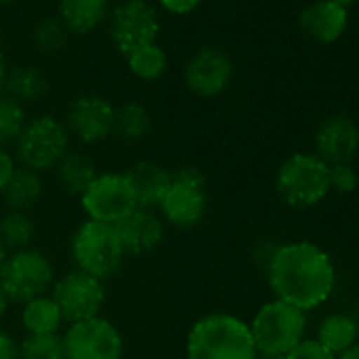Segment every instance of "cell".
I'll use <instances>...</instances> for the list:
<instances>
[{
    "instance_id": "1",
    "label": "cell",
    "mask_w": 359,
    "mask_h": 359,
    "mask_svg": "<svg viewBox=\"0 0 359 359\" xmlns=\"http://www.w3.org/2000/svg\"><path fill=\"white\" fill-rule=\"evenodd\" d=\"M264 275L275 300L292 304L302 313L327 302L336 287L332 256L311 241L277 245Z\"/></svg>"
},
{
    "instance_id": "2",
    "label": "cell",
    "mask_w": 359,
    "mask_h": 359,
    "mask_svg": "<svg viewBox=\"0 0 359 359\" xmlns=\"http://www.w3.org/2000/svg\"><path fill=\"white\" fill-rule=\"evenodd\" d=\"M248 321L231 313L199 317L187 336V359H256Z\"/></svg>"
},
{
    "instance_id": "3",
    "label": "cell",
    "mask_w": 359,
    "mask_h": 359,
    "mask_svg": "<svg viewBox=\"0 0 359 359\" xmlns=\"http://www.w3.org/2000/svg\"><path fill=\"white\" fill-rule=\"evenodd\" d=\"M275 189L285 205L294 210H311L332 193L330 165L315 152H294L279 165Z\"/></svg>"
},
{
    "instance_id": "4",
    "label": "cell",
    "mask_w": 359,
    "mask_h": 359,
    "mask_svg": "<svg viewBox=\"0 0 359 359\" xmlns=\"http://www.w3.org/2000/svg\"><path fill=\"white\" fill-rule=\"evenodd\" d=\"M260 355H287L306 334V313L281 300L264 302L248 323Z\"/></svg>"
},
{
    "instance_id": "5",
    "label": "cell",
    "mask_w": 359,
    "mask_h": 359,
    "mask_svg": "<svg viewBox=\"0 0 359 359\" xmlns=\"http://www.w3.org/2000/svg\"><path fill=\"white\" fill-rule=\"evenodd\" d=\"M70 254L76 271L87 273L100 281L110 279L125 260V250L114 226L85 220L72 237Z\"/></svg>"
},
{
    "instance_id": "6",
    "label": "cell",
    "mask_w": 359,
    "mask_h": 359,
    "mask_svg": "<svg viewBox=\"0 0 359 359\" xmlns=\"http://www.w3.org/2000/svg\"><path fill=\"white\" fill-rule=\"evenodd\" d=\"M15 146V161L36 173L57 167L70 152V133L64 121L53 116H36L26 123Z\"/></svg>"
},
{
    "instance_id": "7",
    "label": "cell",
    "mask_w": 359,
    "mask_h": 359,
    "mask_svg": "<svg viewBox=\"0 0 359 359\" xmlns=\"http://www.w3.org/2000/svg\"><path fill=\"white\" fill-rule=\"evenodd\" d=\"M55 283V271L51 260L39 250L9 252L0 266V290L9 302L26 304L39 296H45Z\"/></svg>"
},
{
    "instance_id": "8",
    "label": "cell",
    "mask_w": 359,
    "mask_h": 359,
    "mask_svg": "<svg viewBox=\"0 0 359 359\" xmlns=\"http://www.w3.org/2000/svg\"><path fill=\"white\" fill-rule=\"evenodd\" d=\"M163 220L175 229L197 226L208 212L205 175L193 165H182L171 171V184L161 203Z\"/></svg>"
},
{
    "instance_id": "9",
    "label": "cell",
    "mask_w": 359,
    "mask_h": 359,
    "mask_svg": "<svg viewBox=\"0 0 359 359\" xmlns=\"http://www.w3.org/2000/svg\"><path fill=\"white\" fill-rule=\"evenodd\" d=\"M106 24L110 43L123 55L137 47L156 43L161 32L158 13L146 0H125V3L112 7Z\"/></svg>"
},
{
    "instance_id": "10",
    "label": "cell",
    "mask_w": 359,
    "mask_h": 359,
    "mask_svg": "<svg viewBox=\"0 0 359 359\" xmlns=\"http://www.w3.org/2000/svg\"><path fill=\"white\" fill-rule=\"evenodd\" d=\"M62 342L66 359H123L125 355L121 330L102 315L70 323Z\"/></svg>"
},
{
    "instance_id": "11",
    "label": "cell",
    "mask_w": 359,
    "mask_h": 359,
    "mask_svg": "<svg viewBox=\"0 0 359 359\" xmlns=\"http://www.w3.org/2000/svg\"><path fill=\"white\" fill-rule=\"evenodd\" d=\"M83 212L87 220L102 224H118L125 216H129L137 203L133 191L127 182L125 173H97L93 184L81 195Z\"/></svg>"
},
{
    "instance_id": "12",
    "label": "cell",
    "mask_w": 359,
    "mask_h": 359,
    "mask_svg": "<svg viewBox=\"0 0 359 359\" xmlns=\"http://www.w3.org/2000/svg\"><path fill=\"white\" fill-rule=\"evenodd\" d=\"M51 298L57 302L64 321L76 323L100 315L106 302V290H104V281L87 273L72 271L55 279L51 287Z\"/></svg>"
},
{
    "instance_id": "13",
    "label": "cell",
    "mask_w": 359,
    "mask_h": 359,
    "mask_svg": "<svg viewBox=\"0 0 359 359\" xmlns=\"http://www.w3.org/2000/svg\"><path fill=\"white\" fill-rule=\"evenodd\" d=\"M233 60L218 47H201L184 66V83L191 93L203 100L222 95L233 83Z\"/></svg>"
},
{
    "instance_id": "14",
    "label": "cell",
    "mask_w": 359,
    "mask_h": 359,
    "mask_svg": "<svg viewBox=\"0 0 359 359\" xmlns=\"http://www.w3.org/2000/svg\"><path fill=\"white\" fill-rule=\"evenodd\" d=\"M64 125L83 144H97L112 135L114 106L102 95H81L70 102Z\"/></svg>"
},
{
    "instance_id": "15",
    "label": "cell",
    "mask_w": 359,
    "mask_h": 359,
    "mask_svg": "<svg viewBox=\"0 0 359 359\" xmlns=\"http://www.w3.org/2000/svg\"><path fill=\"white\" fill-rule=\"evenodd\" d=\"M315 154L327 165L353 163L359 152V125L346 114H330L315 129Z\"/></svg>"
},
{
    "instance_id": "16",
    "label": "cell",
    "mask_w": 359,
    "mask_h": 359,
    "mask_svg": "<svg viewBox=\"0 0 359 359\" xmlns=\"http://www.w3.org/2000/svg\"><path fill=\"white\" fill-rule=\"evenodd\" d=\"M114 231L125 250V256H144L156 250L165 237L163 218L146 208H135L129 216L114 224Z\"/></svg>"
},
{
    "instance_id": "17",
    "label": "cell",
    "mask_w": 359,
    "mask_h": 359,
    "mask_svg": "<svg viewBox=\"0 0 359 359\" xmlns=\"http://www.w3.org/2000/svg\"><path fill=\"white\" fill-rule=\"evenodd\" d=\"M348 26V9L334 0H315L298 15V28L302 34L319 45L336 43Z\"/></svg>"
},
{
    "instance_id": "18",
    "label": "cell",
    "mask_w": 359,
    "mask_h": 359,
    "mask_svg": "<svg viewBox=\"0 0 359 359\" xmlns=\"http://www.w3.org/2000/svg\"><path fill=\"white\" fill-rule=\"evenodd\" d=\"M137 208L152 210L161 203L171 184V171L154 161H137L125 171Z\"/></svg>"
},
{
    "instance_id": "19",
    "label": "cell",
    "mask_w": 359,
    "mask_h": 359,
    "mask_svg": "<svg viewBox=\"0 0 359 359\" xmlns=\"http://www.w3.org/2000/svg\"><path fill=\"white\" fill-rule=\"evenodd\" d=\"M60 20L70 34H91L108 22L110 0H60Z\"/></svg>"
},
{
    "instance_id": "20",
    "label": "cell",
    "mask_w": 359,
    "mask_h": 359,
    "mask_svg": "<svg viewBox=\"0 0 359 359\" xmlns=\"http://www.w3.org/2000/svg\"><path fill=\"white\" fill-rule=\"evenodd\" d=\"M0 197L7 205V212H30L43 197L41 173L18 165Z\"/></svg>"
},
{
    "instance_id": "21",
    "label": "cell",
    "mask_w": 359,
    "mask_h": 359,
    "mask_svg": "<svg viewBox=\"0 0 359 359\" xmlns=\"http://www.w3.org/2000/svg\"><path fill=\"white\" fill-rule=\"evenodd\" d=\"M315 340L325 346L332 355H340L348 351L359 340V323L353 315L346 313H332L325 315L317 325Z\"/></svg>"
},
{
    "instance_id": "22",
    "label": "cell",
    "mask_w": 359,
    "mask_h": 359,
    "mask_svg": "<svg viewBox=\"0 0 359 359\" xmlns=\"http://www.w3.org/2000/svg\"><path fill=\"white\" fill-rule=\"evenodd\" d=\"M57 182L64 189V193L81 197L97 177V167L93 158L85 152L70 150L60 163H57Z\"/></svg>"
},
{
    "instance_id": "23",
    "label": "cell",
    "mask_w": 359,
    "mask_h": 359,
    "mask_svg": "<svg viewBox=\"0 0 359 359\" xmlns=\"http://www.w3.org/2000/svg\"><path fill=\"white\" fill-rule=\"evenodd\" d=\"M22 323L28 334H57L64 323V315L57 302L45 294L22 304Z\"/></svg>"
},
{
    "instance_id": "24",
    "label": "cell",
    "mask_w": 359,
    "mask_h": 359,
    "mask_svg": "<svg viewBox=\"0 0 359 359\" xmlns=\"http://www.w3.org/2000/svg\"><path fill=\"white\" fill-rule=\"evenodd\" d=\"M49 91V81L43 70L34 66H20L9 70L5 83V95L15 102H36Z\"/></svg>"
},
{
    "instance_id": "25",
    "label": "cell",
    "mask_w": 359,
    "mask_h": 359,
    "mask_svg": "<svg viewBox=\"0 0 359 359\" xmlns=\"http://www.w3.org/2000/svg\"><path fill=\"white\" fill-rule=\"evenodd\" d=\"M152 129V118L146 106L137 102H127L114 108V127L112 133L125 142H140Z\"/></svg>"
},
{
    "instance_id": "26",
    "label": "cell",
    "mask_w": 359,
    "mask_h": 359,
    "mask_svg": "<svg viewBox=\"0 0 359 359\" xmlns=\"http://www.w3.org/2000/svg\"><path fill=\"white\" fill-rule=\"evenodd\" d=\"M36 237V224L28 212H7L0 216V241L9 252L30 250Z\"/></svg>"
},
{
    "instance_id": "27",
    "label": "cell",
    "mask_w": 359,
    "mask_h": 359,
    "mask_svg": "<svg viewBox=\"0 0 359 359\" xmlns=\"http://www.w3.org/2000/svg\"><path fill=\"white\" fill-rule=\"evenodd\" d=\"M125 57H127V66H129L131 74L137 76L140 81H146V83L158 81L165 74L167 62H169L165 49L158 43L137 47L131 53H127Z\"/></svg>"
},
{
    "instance_id": "28",
    "label": "cell",
    "mask_w": 359,
    "mask_h": 359,
    "mask_svg": "<svg viewBox=\"0 0 359 359\" xmlns=\"http://www.w3.org/2000/svg\"><path fill=\"white\" fill-rule=\"evenodd\" d=\"M70 32L62 24L60 18H43L32 28V43L41 53L53 55L60 53L68 45Z\"/></svg>"
},
{
    "instance_id": "29",
    "label": "cell",
    "mask_w": 359,
    "mask_h": 359,
    "mask_svg": "<svg viewBox=\"0 0 359 359\" xmlns=\"http://www.w3.org/2000/svg\"><path fill=\"white\" fill-rule=\"evenodd\" d=\"M18 359H66L60 334H28L18 344Z\"/></svg>"
},
{
    "instance_id": "30",
    "label": "cell",
    "mask_w": 359,
    "mask_h": 359,
    "mask_svg": "<svg viewBox=\"0 0 359 359\" xmlns=\"http://www.w3.org/2000/svg\"><path fill=\"white\" fill-rule=\"evenodd\" d=\"M26 123L28 118L24 106L5 93L0 95V148L15 144Z\"/></svg>"
},
{
    "instance_id": "31",
    "label": "cell",
    "mask_w": 359,
    "mask_h": 359,
    "mask_svg": "<svg viewBox=\"0 0 359 359\" xmlns=\"http://www.w3.org/2000/svg\"><path fill=\"white\" fill-rule=\"evenodd\" d=\"M357 184H359V175L353 163L330 165V191L338 195H351L355 193Z\"/></svg>"
},
{
    "instance_id": "32",
    "label": "cell",
    "mask_w": 359,
    "mask_h": 359,
    "mask_svg": "<svg viewBox=\"0 0 359 359\" xmlns=\"http://www.w3.org/2000/svg\"><path fill=\"white\" fill-rule=\"evenodd\" d=\"M285 359H336V355H332L315 338H304L285 355Z\"/></svg>"
},
{
    "instance_id": "33",
    "label": "cell",
    "mask_w": 359,
    "mask_h": 359,
    "mask_svg": "<svg viewBox=\"0 0 359 359\" xmlns=\"http://www.w3.org/2000/svg\"><path fill=\"white\" fill-rule=\"evenodd\" d=\"M203 0H158L161 9H165L171 15H189L195 9H199V5Z\"/></svg>"
},
{
    "instance_id": "34",
    "label": "cell",
    "mask_w": 359,
    "mask_h": 359,
    "mask_svg": "<svg viewBox=\"0 0 359 359\" xmlns=\"http://www.w3.org/2000/svg\"><path fill=\"white\" fill-rule=\"evenodd\" d=\"M15 169H18V161L5 148H0V193H3V189L7 187Z\"/></svg>"
},
{
    "instance_id": "35",
    "label": "cell",
    "mask_w": 359,
    "mask_h": 359,
    "mask_svg": "<svg viewBox=\"0 0 359 359\" xmlns=\"http://www.w3.org/2000/svg\"><path fill=\"white\" fill-rule=\"evenodd\" d=\"M0 359H18V340L5 330H0Z\"/></svg>"
},
{
    "instance_id": "36",
    "label": "cell",
    "mask_w": 359,
    "mask_h": 359,
    "mask_svg": "<svg viewBox=\"0 0 359 359\" xmlns=\"http://www.w3.org/2000/svg\"><path fill=\"white\" fill-rule=\"evenodd\" d=\"M277 245H279V243H262L260 248H256L254 258H256V262H258V266H260L262 273L266 271V266H269V262H271V258H273Z\"/></svg>"
},
{
    "instance_id": "37",
    "label": "cell",
    "mask_w": 359,
    "mask_h": 359,
    "mask_svg": "<svg viewBox=\"0 0 359 359\" xmlns=\"http://www.w3.org/2000/svg\"><path fill=\"white\" fill-rule=\"evenodd\" d=\"M7 62H5V53H3V41H0V95L5 91V83H7Z\"/></svg>"
},
{
    "instance_id": "38",
    "label": "cell",
    "mask_w": 359,
    "mask_h": 359,
    "mask_svg": "<svg viewBox=\"0 0 359 359\" xmlns=\"http://www.w3.org/2000/svg\"><path fill=\"white\" fill-rule=\"evenodd\" d=\"M336 359H359V342L357 344H353L348 351H344V353H340Z\"/></svg>"
},
{
    "instance_id": "39",
    "label": "cell",
    "mask_w": 359,
    "mask_h": 359,
    "mask_svg": "<svg viewBox=\"0 0 359 359\" xmlns=\"http://www.w3.org/2000/svg\"><path fill=\"white\" fill-rule=\"evenodd\" d=\"M9 298L5 296V292L3 290H0V321H3V317L7 315V309H9Z\"/></svg>"
},
{
    "instance_id": "40",
    "label": "cell",
    "mask_w": 359,
    "mask_h": 359,
    "mask_svg": "<svg viewBox=\"0 0 359 359\" xmlns=\"http://www.w3.org/2000/svg\"><path fill=\"white\" fill-rule=\"evenodd\" d=\"M7 256H9V250L5 248V243L0 241V266H3V262L7 260Z\"/></svg>"
},
{
    "instance_id": "41",
    "label": "cell",
    "mask_w": 359,
    "mask_h": 359,
    "mask_svg": "<svg viewBox=\"0 0 359 359\" xmlns=\"http://www.w3.org/2000/svg\"><path fill=\"white\" fill-rule=\"evenodd\" d=\"M256 359H285V357H283V355H260V353H258Z\"/></svg>"
},
{
    "instance_id": "42",
    "label": "cell",
    "mask_w": 359,
    "mask_h": 359,
    "mask_svg": "<svg viewBox=\"0 0 359 359\" xmlns=\"http://www.w3.org/2000/svg\"><path fill=\"white\" fill-rule=\"evenodd\" d=\"M334 3H338V5H342V7H348L353 0H334Z\"/></svg>"
},
{
    "instance_id": "43",
    "label": "cell",
    "mask_w": 359,
    "mask_h": 359,
    "mask_svg": "<svg viewBox=\"0 0 359 359\" xmlns=\"http://www.w3.org/2000/svg\"><path fill=\"white\" fill-rule=\"evenodd\" d=\"M11 3H18V0H0V5H11Z\"/></svg>"
},
{
    "instance_id": "44",
    "label": "cell",
    "mask_w": 359,
    "mask_h": 359,
    "mask_svg": "<svg viewBox=\"0 0 359 359\" xmlns=\"http://www.w3.org/2000/svg\"><path fill=\"white\" fill-rule=\"evenodd\" d=\"M357 323H359V319H357Z\"/></svg>"
}]
</instances>
